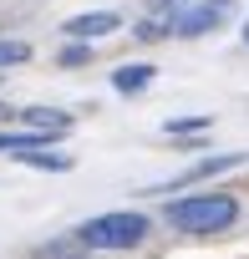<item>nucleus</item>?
Here are the masks:
<instances>
[{"mask_svg":"<svg viewBox=\"0 0 249 259\" xmlns=\"http://www.w3.org/2000/svg\"><path fill=\"white\" fill-rule=\"evenodd\" d=\"M133 36H138V41H158V36H168V31H163V26H158V21H143V26H138V31H133Z\"/></svg>","mask_w":249,"mask_h":259,"instance_id":"14","label":"nucleus"},{"mask_svg":"<svg viewBox=\"0 0 249 259\" xmlns=\"http://www.w3.org/2000/svg\"><path fill=\"white\" fill-rule=\"evenodd\" d=\"M203 127H209V112H198V117H173V122H163V133L183 138V133H203Z\"/></svg>","mask_w":249,"mask_h":259,"instance_id":"10","label":"nucleus"},{"mask_svg":"<svg viewBox=\"0 0 249 259\" xmlns=\"http://www.w3.org/2000/svg\"><path fill=\"white\" fill-rule=\"evenodd\" d=\"M112 87H117L122 97H133V92L153 87V66H143V61H133V66H117V71H112Z\"/></svg>","mask_w":249,"mask_h":259,"instance_id":"7","label":"nucleus"},{"mask_svg":"<svg viewBox=\"0 0 249 259\" xmlns=\"http://www.w3.org/2000/svg\"><path fill=\"white\" fill-rule=\"evenodd\" d=\"M87 56H92V51H87V41H76V46H66V51H61V66H81Z\"/></svg>","mask_w":249,"mask_h":259,"instance_id":"12","label":"nucleus"},{"mask_svg":"<svg viewBox=\"0 0 249 259\" xmlns=\"http://www.w3.org/2000/svg\"><path fill=\"white\" fill-rule=\"evenodd\" d=\"M244 46H249V26H244Z\"/></svg>","mask_w":249,"mask_h":259,"instance_id":"17","label":"nucleus"},{"mask_svg":"<svg viewBox=\"0 0 249 259\" xmlns=\"http://www.w3.org/2000/svg\"><path fill=\"white\" fill-rule=\"evenodd\" d=\"M229 16H234V0H198V6H188V11H178V16L168 21V36H183V41H193V36H209V31H219Z\"/></svg>","mask_w":249,"mask_h":259,"instance_id":"3","label":"nucleus"},{"mask_svg":"<svg viewBox=\"0 0 249 259\" xmlns=\"http://www.w3.org/2000/svg\"><path fill=\"white\" fill-rule=\"evenodd\" d=\"M234 219H239V203L229 193H193L168 203V224L178 234H224Z\"/></svg>","mask_w":249,"mask_h":259,"instance_id":"2","label":"nucleus"},{"mask_svg":"<svg viewBox=\"0 0 249 259\" xmlns=\"http://www.w3.org/2000/svg\"><path fill=\"white\" fill-rule=\"evenodd\" d=\"M51 138L46 133H31V127H26V133H0V153H6V158H21V153H36V148H46Z\"/></svg>","mask_w":249,"mask_h":259,"instance_id":"8","label":"nucleus"},{"mask_svg":"<svg viewBox=\"0 0 249 259\" xmlns=\"http://www.w3.org/2000/svg\"><path fill=\"white\" fill-rule=\"evenodd\" d=\"M244 163V153H219V158H203V163H193L188 173H178V178H168L163 188H153V193H168V188H188V183H198V178H214V173H229V168H239Z\"/></svg>","mask_w":249,"mask_h":259,"instance_id":"5","label":"nucleus"},{"mask_svg":"<svg viewBox=\"0 0 249 259\" xmlns=\"http://www.w3.org/2000/svg\"><path fill=\"white\" fill-rule=\"evenodd\" d=\"M173 6H183V0H158V11H173Z\"/></svg>","mask_w":249,"mask_h":259,"instance_id":"15","label":"nucleus"},{"mask_svg":"<svg viewBox=\"0 0 249 259\" xmlns=\"http://www.w3.org/2000/svg\"><path fill=\"white\" fill-rule=\"evenodd\" d=\"M87 254H92V249H81V254H76V249H66V244H51L41 259H87Z\"/></svg>","mask_w":249,"mask_h":259,"instance_id":"13","label":"nucleus"},{"mask_svg":"<svg viewBox=\"0 0 249 259\" xmlns=\"http://www.w3.org/2000/svg\"><path fill=\"white\" fill-rule=\"evenodd\" d=\"M31 133H46V138H61V133H71V117L66 112H56V107H21L16 112Z\"/></svg>","mask_w":249,"mask_h":259,"instance_id":"6","label":"nucleus"},{"mask_svg":"<svg viewBox=\"0 0 249 259\" xmlns=\"http://www.w3.org/2000/svg\"><path fill=\"white\" fill-rule=\"evenodd\" d=\"M21 163H31V168H51V173H66V168H71V158H66V153H46V148L21 153Z\"/></svg>","mask_w":249,"mask_h":259,"instance_id":"9","label":"nucleus"},{"mask_svg":"<svg viewBox=\"0 0 249 259\" xmlns=\"http://www.w3.org/2000/svg\"><path fill=\"white\" fill-rule=\"evenodd\" d=\"M148 213H133V208H117V213H97L76 229V244L92 249V254H117V249H138L148 239Z\"/></svg>","mask_w":249,"mask_h":259,"instance_id":"1","label":"nucleus"},{"mask_svg":"<svg viewBox=\"0 0 249 259\" xmlns=\"http://www.w3.org/2000/svg\"><path fill=\"white\" fill-rule=\"evenodd\" d=\"M6 117H16V112H11V107H6V102H0V122H6Z\"/></svg>","mask_w":249,"mask_h":259,"instance_id":"16","label":"nucleus"},{"mask_svg":"<svg viewBox=\"0 0 249 259\" xmlns=\"http://www.w3.org/2000/svg\"><path fill=\"white\" fill-rule=\"evenodd\" d=\"M122 26V16L117 11H87V16H71L61 31L71 36V41H97V36H112Z\"/></svg>","mask_w":249,"mask_h":259,"instance_id":"4","label":"nucleus"},{"mask_svg":"<svg viewBox=\"0 0 249 259\" xmlns=\"http://www.w3.org/2000/svg\"><path fill=\"white\" fill-rule=\"evenodd\" d=\"M21 61H31L26 41H0V66H21Z\"/></svg>","mask_w":249,"mask_h":259,"instance_id":"11","label":"nucleus"}]
</instances>
